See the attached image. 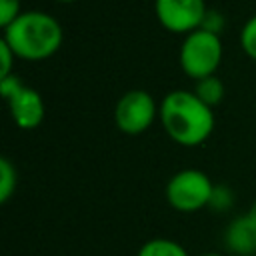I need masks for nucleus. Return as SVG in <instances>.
<instances>
[{"instance_id": "nucleus-19", "label": "nucleus", "mask_w": 256, "mask_h": 256, "mask_svg": "<svg viewBox=\"0 0 256 256\" xmlns=\"http://www.w3.org/2000/svg\"><path fill=\"white\" fill-rule=\"evenodd\" d=\"M62 2H72V0H62Z\"/></svg>"}, {"instance_id": "nucleus-2", "label": "nucleus", "mask_w": 256, "mask_h": 256, "mask_svg": "<svg viewBox=\"0 0 256 256\" xmlns=\"http://www.w3.org/2000/svg\"><path fill=\"white\" fill-rule=\"evenodd\" d=\"M16 56L22 58H46L54 54L64 38L60 22L44 10H22L8 26L2 36Z\"/></svg>"}, {"instance_id": "nucleus-9", "label": "nucleus", "mask_w": 256, "mask_h": 256, "mask_svg": "<svg viewBox=\"0 0 256 256\" xmlns=\"http://www.w3.org/2000/svg\"><path fill=\"white\" fill-rule=\"evenodd\" d=\"M136 256H188L186 248L170 238H152L144 242Z\"/></svg>"}, {"instance_id": "nucleus-11", "label": "nucleus", "mask_w": 256, "mask_h": 256, "mask_svg": "<svg viewBox=\"0 0 256 256\" xmlns=\"http://www.w3.org/2000/svg\"><path fill=\"white\" fill-rule=\"evenodd\" d=\"M16 182H18V174L12 160L2 156L0 158V202H8V198L16 190Z\"/></svg>"}, {"instance_id": "nucleus-10", "label": "nucleus", "mask_w": 256, "mask_h": 256, "mask_svg": "<svg viewBox=\"0 0 256 256\" xmlns=\"http://www.w3.org/2000/svg\"><path fill=\"white\" fill-rule=\"evenodd\" d=\"M194 92L210 106L218 104L224 96V82L216 76V74H208V76H202L196 80V86H194Z\"/></svg>"}, {"instance_id": "nucleus-3", "label": "nucleus", "mask_w": 256, "mask_h": 256, "mask_svg": "<svg viewBox=\"0 0 256 256\" xmlns=\"http://www.w3.org/2000/svg\"><path fill=\"white\" fill-rule=\"evenodd\" d=\"M222 58V40L218 32L198 26L186 32L180 44V64L196 80L214 74Z\"/></svg>"}, {"instance_id": "nucleus-16", "label": "nucleus", "mask_w": 256, "mask_h": 256, "mask_svg": "<svg viewBox=\"0 0 256 256\" xmlns=\"http://www.w3.org/2000/svg\"><path fill=\"white\" fill-rule=\"evenodd\" d=\"M200 26H204V28H208V30H212V32H218L220 26H222V18H220V14H218L214 8H208Z\"/></svg>"}, {"instance_id": "nucleus-6", "label": "nucleus", "mask_w": 256, "mask_h": 256, "mask_svg": "<svg viewBox=\"0 0 256 256\" xmlns=\"http://www.w3.org/2000/svg\"><path fill=\"white\" fill-rule=\"evenodd\" d=\"M156 116V100L144 88L126 90L116 106H114V120L118 128L126 134H140L144 132Z\"/></svg>"}, {"instance_id": "nucleus-5", "label": "nucleus", "mask_w": 256, "mask_h": 256, "mask_svg": "<svg viewBox=\"0 0 256 256\" xmlns=\"http://www.w3.org/2000/svg\"><path fill=\"white\" fill-rule=\"evenodd\" d=\"M0 90L8 100L12 118L22 128H36L44 118V100L40 92L32 86H26L20 76L8 74L0 76Z\"/></svg>"}, {"instance_id": "nucleus-13", "label": "nucleus", "mask_w": 256, "mask_h": 256, "mask_svg": "<svg viewBox=\"0 0 256 256\" xmlns=\"http://www.w3.org/2000/svg\"><path fill=\"white\" fill-rule=\"evenodd\" d=\"M240 42H242V48L252 58H256V14H252L244 22V26L240 30Z\"/></svg>"}, {"instance_id": "nucleus-12", "label": "nucleus", "mask_w": 256, "mask_h": 256, "mask_svg": "<svg viewBox=\"0 0 256 256\" xmlns=\"http://www.w3.org/2000/svg\"><path fill=\"white\" fill-rule=\"evenodd\" d=\"M234 204V194L232 190L226 186V184H214V190H212V196H210V202L208 206L216 212H226L230 210Z\"/></svg>"}, {"instance_id": "nucleus-17", "label": "nucleus", "mask_w": 256, "mask_h": 256, "mask_svg": "<svg viewBox=\"0 0 256 256\" xmlns=\"http://www.w3.org/2000/svg\"><path fill=\"white\" fill-rule=\"evenodd\" d=\"M248 216H250V218L256 222V200L252 202V206H250V210H248Z\"/></svg>"}, {"instance_id": "nucleus-7", "label": "nucleus", "mask_w": 256, "mask_h": 256, "mask_svg": "<svg viewBox=\"0 0 256 256\" xmlns=\"http://www.w3.org/2000/svg\"><path fill=\"white\" fill-rule=\"evenodd\" d=\"M158 20L174 32H190L198 28L208 10L206 0H154Z\"/></svg>"}, {"instance_id": "nucleus-8", "label": "nucleus", "mask_w": 256, "mask_h": 256, "mask_svg": "<svg viewBox=\"0 0 256 256\" xmlns=\"http://www.w3.org/2000/svg\"><path fill=\"white\" fill-rule=\"evenodd\" d=\"M226 248L236 256H256V222L248 216L234 218L224 232Z\"/></svg>"}, {"instance_id": "nucleus-14", "label": "nucleus", "mask_w": 256, "mask_h": 256, "mask_svg": "<svg viewBox=\"0 0 256 256\" xmlns=\"http://www.w3.org/2000/svg\"><path fill=\"white\" fill-rule=\"evenodd\" d=\"M20 0H0V24L8 26L20 14Z\"/></svg>"}, {"instance_id": "nucleus-15", "label": "nucleus", "mask_w": 256, "mask_h": 256, "mask_svg": "<svg viewBox=\"0 0 256 256\" xmlns=\"http://www.w3.org/2000/svg\"><path fill=\"white\" fill-rule=\"evenodd\" d=\"M0 56H2V72H0V76L12 74L10 72V66H12V56H16V54H14V50L10 48V44L4 38L0 40Z\"/></svg>"}, {"instance_id": "nucleus-4", "label": "nucleus", "mask_w": 256, "mask_h": 256, "mask_svg": "<svg viewBox=\"0 0 256 256\" xmlns=\"http://www.w3.org/2000/svg\"><path fill=\"white\" fill-rule=\"evenodd\" d=\"M214 184L206 172L198 168H184L170 176L166 184V200L174 210L196 212L208 206Z\"/></svg>"}, {"instance_id": "nucleus-18", "label": "nucleus", "mask_w": 256, "mask_h": 256, "mask_svg": "<svg viewBox=\"0 0 256 256\" xmlns=\"http://www.w3.org/2000/svg\"><path fill=\"white\" fill-rule=\"evenodd\" d=\"M202 256H224V254H218V252H208V254H202Z\"/></svg>"}, {"instance_id": "nucleus-1", "label": "nucleus", "mask_w": 256, "mask_h": 256, "mask_svg": "<svg viewBox=\"0 0 256 256\" xmlns=\"http://www.w3.org/2000/svg\"><path fill=\"white\" fill-rule=\"evenodd\" d=\"M160 118L166 132L184 146L200 144L214 130V112L194 90H170L160 102Z\"/></svg>"}]
</instances>
